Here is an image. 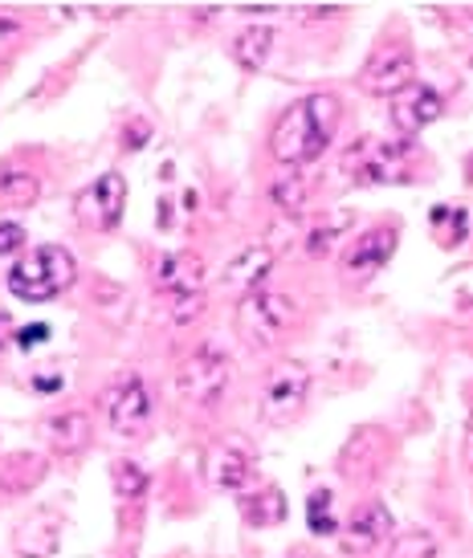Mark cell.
Masks as SVG:
<instances>
[{"instance_id":"6da1fadb","label":"cell","mask_w":473,"mask_h":558,"mask_svg":"<svg viewBox=\"0 0 473 558\" xmlns=\"http://www.w3.org/2000/svg\"><path fill=\"white\" fill-rule=\"evenodd\" d=\"M339 98L335 94H306L294 107L282 110V119L269 135V156L286 163V168H302V163H315L335 140V126H339Z\"/></svg>"},{"instance_id":"7a4b0ae2","label":"cell","mask_w":473,"mask_h":558,"mask_svg":"<svg viewBox=\"0 0 473 558\" xmlns=\"http://www.w3.org/2000/svg\"><path fill=\"white\" fill-rule=\"evenodd\" d=\"M74 274H78V265L62 245H41L9 269V290L21 302H53L65 286H74Z\"/></svg>"},{"instance_id":"3957f363","label":"cell","mask_w":473,"mask_h":558,"mask_svg":"<svg viewBox=\"0 0 473 558\" xmlns=\"http://www.w3.org/2000/svg\"><path fill=\"white\" fill-rule=\"evenodd\" d=\"M229 379H233V363L221 347H201L175 367V391L192 408H217L229 391Z\"/></svg>"},{"instance_id":"277c9868","label":"cell","mask_w":473,"mask_h":558,"mask_svg":"<svg viewBox=\"0 0 473 558\" xmlns=\"http://www.w3.org/2000/svg\"><path fill=\"white\" fill-rule=\"evenodd\" d=\"M294 323H299V306H294V298L278 294V290H257V294L241 298V306H237V330L253 347H274Z\"/></svg>"},{"instance_id":"5b68a950","label":"cell","mask_w":473,"mask_h":558,"mask_svg":"<svg viewBox=\"0 0 473 558\" xmlns=\"http://www.w3.org/2000/svg\"><path fill=\"white\" fill-rule=\"evenodd\" d=\"M348 171L360 187L400 184L412 171V147L404 140H363L348 151Z\"/></svg>"},{"instance_id":"8992f818","label":"cell","mask_w":473,"mask_h":558,"mask_svg":"<svg viewBox=\"0 0 473 558\" xmlns=\"http://www.w3.org/2000/svg\"><path fill=\"white\" fill-rule=\"evenodd\" d=\"M306 396H311V372L294 359H282V363H274V372L262 384V416L286 424L302 412Z\"/></svg>"},{"instance_id":"52a82bcc","label":"cell","mask_w":473,"mask_h":558,"mask_svg":"<svg viewBox=\"0 0 473 558\" xmlns=\"http://www.w3.org/2000/svg\"><path fill=\"white\" fill-rule=\"evenodd\" d=\"M126 208V180L119 171H107L98 175L90 187H82L74 196V217H78L82 229H98V233H111L114 225L123 220Z\"/></svg>"},{"instance_id":"ba28073f","label":"cell","mask_w":473,"mask_h":558,"mask_svg":"<svg viewBox=\"0 0 473 558\" xmlns=\"http://www.w3.org/2000/svg\"><path fill=\"white\" fill-rule=\"evenodd\" d=\"M412 74H416V62L404 46L376 49L360 70V90L376 94V98H396L412 86Z\"/></svg>"},{"instance_id":"9c48e42d","label":"cell","mask_w":473,"mask_h":558,"mask_svg":"<svg viewBox=\"0 0 473 558\" xmlns=\"http://www.w3.org/2000/svg\"><path fill=\"white\" fill-rule=\"evenodd\" d=\"M156 286L172 306L196 302V298H205V265L192 253H159Z\"/></svg>"},{"instance_id":"30bf717a","label":"cell","mask_w":473,"mask_h":558,"mask_svg":"<svg viewBox=\"0 0 473 558\" xmlns=\"http://www.w3.org/2000/svg\"><path fill=\"white\" fill-rule=\"evenodd\" d=\"M147 420H151V396H147V384L140 375H131L107 391V424L119 436H140L147 428Z\"/></svg>"},{"instance_id":"8fae6325","label":"cell","mask_w":473,"mask_h":558,"mask_svg":"<svg viewBox=\"0 0 473 558\" xmlns=\"http://www.w3.org/2000/svg\"><path fill=\"white\" fill-rule=\"evenodd\" d=\"M445 114V94L437 86H425V82H412L404 94H396L392 98V123L396 131L412 140V135H421L428 123H437Z\"/></svg>"},{"instance_id":"7c38bea8","label":"cell","mask_w":473,"mask_h":558,"mask_svg":"<svg viewBox=\"0 0 473 558\" xmlns=\"http://www.w3.org/2000/svg\"><path fill=\"white\" fill-rule=\"evenodd\" d=\"M388 534H392V513L384 510L379 501H372V506H360V510L343 522L339 543H343L348 555H367V550H376V546L388 543Z\"/></svg>"},{"instance_id":"4fadbf2b","label":"cell","mask_w":473,"mask_h":558,"mask_svg":"<svg viewBox=\"0 0 473 558\" xmlns=\"http://www.w3.org/2000/svg\"><path fill=\"white\" fill-rule=\"evenodd\" d=\"M205 473L217 489H229V494H245L253 481V457L241 440H221L217 449L205 457Z\"/></svg>"},{"instance_id":"5bb4252c","label":"cell","mask_w":473,"mask_h":558,"mask_svg":"<svg viewBox=\"0 0 473 558\" xmlns=\"http://www.w3.org/2000/svg\"><path fill=\"white\" fill-rule=\"evenodd\" d=\"M269 269H274V248L269 245H245L241 253H233L221 269V281L229 290H237L241 298L257 294V290H266V278Z\"/></svg>"},{"instance_id":"9a60e30c","label":"cell","mask_w":473,"mask_h":558,"mask_svg":"<svg viewBox=\"0 0 473 558\" xmlns=\"http://www.w3.org/2000/svg\"><path fill=\"white\" fill-rule=\"evenodd\" d=\"M392 253H396V229L392 225H379L372 233H363L360 241L343 253L339 265H343V274H348L351 281H363V278H372L376 269H384Z\"/></svg>"},{"instance_id":"2e32d148","label":"cell","mask_w":473,"mask_h":558,"mask_svg":"<svg viewBox=\"0 0 473 558\" xmlns=\"http://www.w3.org/2000/svg\"><path fill=\"white\" fill-rule=\"evenodd\" d=\"M58 543H62V518L53 510L33 513V518H25V522L13 530L16 558H49L58 550Z\"/></svg>"},{"instance_id":"e0dca14e","label":"cell","mask_w":473,"mask_h":558,"mask_svg":"<svg viewBox=\"0 0 473 558\" xmlns=\"http://www.w3.org/2000/svg\"><path fill=\"white\" fill-rule=\"evenodd\" d=\"M41 440L53 452H78L90 445V416L82 412H58L41 424Z\"/></svg>"},{"instance_id":"ac0fdd59","label":"cell","mask_w":473,"mask_h":558,"mask_svg":"<svg viewBox=\"0 0 473 558\" xmlns=\"http://www.w3.org/2000/svg\"><path fill=\"white\" fill-rule=\"evenodd\" d=\"M241 513L250 526H278L286 518V494L278 485H257L241 494Z\"/></svg>"},{"instance_id":"d6986e66","label":"cell","mask_w":473,"mask_h":558,"mask_svg":"<svg viewBox=\"0 0 473 558\" xmlns=\"http://www.w3.org/2000/svg\"><path fill=\"white\" fill-rule=\"evenodd\" d=\"M274 49V25H245L233 37V62L241 70H262Z\"/></svg>"},{"instance_id":"ffe728a7","label":"cell","mask_w":473,"mask_h":558,"mask_svg":"<svg viewBox=\"0 0 473 558\" xmlns=\"http://www.w3.org/2000/svg\"><path fill=\"white\" fill-rule=\"evenodd\" d=\"M41 473H46V461H41V457L16 452V457H9V461L0 465V489H4V494H25V489L37 485Z\"/></svg>"},{"instance_id":"44dd1931","label":"cell","mask_w":473,"mask_h":558,"mask_svg":"<svg viewBox=\"0 0 473 558\" xmlns=\"http://www.w3.org/2000/svg\"><path fill=\"white\" fill-rule=\"evenodd\" d=\"M41 201V180L29 171H0V208H33Z\"/></svg>"},{"instance_id":"7402d4cb","label":"cell","mask_w":473,"mask_h":558,"mask_svg":"<svg viewBox=\"0 0 473 558\" xmlns=\"http://www.w3.org/2000/svg\"><path fill=\"white\" fill-rule=\"evenodd\" d=\"M388 558H441V543L428 530H404L392 538Z\"/></svg>"},{"instance_id":"603a6c76","label":"cell","mask_w":473,"mask_h":558,"mask_svg":"<svg viewBox=\"0 0 473 558\" xmlns=\"http://www.w3.org/2000/svg\"><path fill=\"white\" fill-rule=\"evenodd\" d=\"M331 489H315L311 494V501H306V526H311V534H318V538H327V534H335L339 530V518L331 513Z\"/></svg>"},{"instance_id":"cb8c5ba5","label":"cell","mask_w":473,"mask_h":558,"mask_svg":"<svg viewBox=\"0 0 473 558\" xmlns=\"http://www.w3.org/2000/svg\"><path fill=\"white\" fill-rule=\"evenodd\" d=\"M114 489H119V497H143L147 494V473H143L135 461H119L114 465Z\"/></svg>"},{"instance_id":"d4e9b609","label":"cell","mask_w":473,"mask_h":558,"mask_svg":"<svg viewBox=\"0 0 473 558\" xmlns=\"http://www.w3.org/2000/svg\"><path fill=\"white\" fill-rule=\"evenodd\" d=\"M348 220L351 217H335V225H318L315 233H311V241H306V248H311L315 257H323V253H327V248L335 245V236L348 229Z\"/></svg>"},{"instance_id":"484cf974","label":"cell","mask_w":473,"mask_h":558,"mask_svg":"<svg viewBox=\"0 0 473 558\" xmlns=\"http://www.w3.org/2000/svg\"><path fill=\"white\" fill-rule=\"evenodd\" d=\"M25 245V229L16 220H0V253H16Z\"/></svg>"},{"instance_id":"4316f807","label":"cell","mask_w":473,"mask_h":558,"mask_svg":"<svg viewBox=\"0 0 473 558\" xmlns=\"http://www.w3.org/2000/svg\"><path fill=\"white\" fill-rule=\"evenodd\" d=\"M46 339H49V326L46 323H33V326H25V330L16 335V347H21V351H33V347H41Z\"/></svg>"},{"instance_id":"83f0119b","label":"cell","mask_w":473,"mask_h":558,"mask_svg":"<svg viewBox=\"0 0 473 558\" xmlns=\"http://www.w3.org/2000/svg\"><path fill=\"white\" fill-rule=\"evenodd\" d=\"M58 388H62V379H58V375H41V379H33V391H41V396H53Z\"/></svg>"},{"instance_id":"f1b7e54d","label":"cell","mask_w":473,"mask_h":558,"mask_svg":"<svg viewBox=\"0 0 473 558\" xmlns=\"http://www.w3.org/2000/svg\"><path fill=\"white\" fill-rule=\"evenodd\" d=\"M143 140H147V123H143L140 131H135V126H131V131H126V140H123V147H140Z\"/></svg>"},{"instance_id":"f546056e","label":"cell","mask_w":473,"mask_h":558,"mask_svg":"<svg viewBox=\"0 0 473 558\" xmlns=\"http://www.w3.org/2000/svg\"><path fill=\"white\" fill-rule=\"evenodd\" d=\"M9 314H0V351H4V339H9Z\"/></svg>"},{"instance_id":"4dcf8cb0","label":"cell","mask_w":473,"mask_h":558,"mask_svg":"<svg viewBox=\"0 0 473 558\" xmlns=\"http://www.w3.org/2000/svg\"><path fill=\"white\" fill-rule=\"evenodd\" d=\"M465 452H470V461H473V416H470V428H465Z\"/></svg>"}]
</instances>
